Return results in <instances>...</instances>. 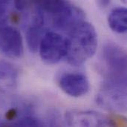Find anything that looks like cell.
Here are the masks:
<instances>
[{"label":"cell","mask_w":127,"mask_h":127,"mask_svg":"<svg viewBox=\"0 0 127 127\" xmlns=\"http://www.w3.org/2000/svg\"><path fill=\"white\" fill-rule=\"evenodd\" d=\"M59 85L65 94L74 97H81L89 90V82L87 77L81 73L63 74L59 80Z\"/></svg>","instance_id":"cell-8"},{"label":"cell","mask_w":127,"mask_h":127,"mask_svg":"<svg viewBox=\"0 0 127 127\" xmlns=\"http://www.w3.org/2000/svg\"><path fill=\"white\" fill-rule=\"evenodd\" d=\"M109 117L116 127H127V118L123 115L113 113L112 115H109Z\"/></svg>","instance_id":"cell-15"},{"label":"cell","mask_w":127,"mask_h":127,"mask_svg":"<svg viewBox=\"0 0 127 127\" xmlns=\"http://www.w3.org/2000/svg\"><path fill=\"white\" fill-rule=\"evenodd\" d=\"M67 39L60 34L48 31L43 35L39 45V51L42 60L47 64H56L67 54Z\"/></svg>","instance_id":"cell-4"},{"label":"cell","mask_w":127,"mask_h":127,"mask_svg":"<svg viewBox=\"0 0 127 127\" xmlns=\"http://www.w3.org/2000/svg\"><path fill=\"white\" fill-rule=\"evenodd\" d=\"M67 39L68 63L80 66L90 59L97 47V35L95 27L87 22H83L74 27Z\"/></svg>","instance_id":"cell-1"},{"label":"cell","mask_w":127,"mask_h":127,"mask_svg":"<svg viewBox=\"0 0 127 127\" xmlns=\"http://www.w3.org/2000/svg\"><path fill=\"white\" fill-rule=\"evenodd\" d=\"M101 7H106L107 5H109V1H108V0H104V1H99L98 2H97Z\"/></svg>","instance_id":"cell-19"},{"label":"cell","mask_w":127,"mask_h":127,"mask_svg":"<svg viewBox=\"0 0 127 127\" xmlns=\"http://www.w3.org/2000/svg\"><path fill=\"white\" fill-rule=\"evenodd\" d=\"M102 73L106 80L127 84V52L118 45L107 43L102 51Z\"/></svg>","instance_id":"cell-2"},{"label":"cell","mask_w":127,"mask_h":127,"mask_svg":"<svg viewBox=\"0 0 127 127\" xmlns=\"http://www.w3.org/2000/svg\"><path fill=\"white\" fill-rule=\"evenodd\" d=\"M110 28L118 33L127 31V10L124 7H117L112 10L108 18Z\"/></svg>","instance_id":"cell-11"},{"label":"cell","mask_w":127,"mask_h":127,"mask_svg":"<svg viewBox=\"0 0 127 127\" xmlns=\"http://www.w3.org/2000/svg\"><path fill=\"white\" fill-rule=\"evenodd\" d=\"M13 127H44V124L33 117H25L16 123Z\"/></svg>","instance_id":"cell-14"},{"label":"cell","mask_w":127,"mask_h":127,"mask_svg":"<svg viewBox=\"0 0 127 127\" xmlns=\"http://www.w3.org/2000/svg\"><path fill=\"white\" fill-rule=\"evenodd\" d=\"M11 19H12L13 22H18L19 20V16L16 13H13L11 16Z\"/></svg>","instance_id":"cell-18"},{"label":"cell","mask_w":127,"mask_h":127,"mask_svg":"<svg viewBox=\"0 0 127 127\" xmlns=\"http://www.w3.org/2000/svg\"><path fill=\"white\" fill-rule=\"evenodd\" d=\"M18 83V71L9 63L0 61V92H11L16 89Z\"/></svg>","instance_id":"cell-10"},{"label":"cell","mask_w":127,"mask_h":127,"mask_svg":"<svg viewBox=\"0 0 127 127\" xmlns=\"http://www.w3.org/2000/svg\"><path fill=\"white\" fill-rule=\"evenodd\" d=\"M84 11L68 1L57 13L52 15L53 25L58 30L69 32L77 25L84 22Z\"/></svg>","instance_id":"cell-7"},{"label":"cell","mask_w":127,"mask_h":127,"mask_svg":"<svg viewBox=\"0 0 127 127\" xmlns=\"http://www.w3.org/2000/svg\"><path fill=\"white\" fill-rule=\"evenodd\" d=\"M65 119L70 127H116L109 115L95 111L71 109Z\"/></svg>","instance_id":"cell-5"},{"label":"cell","mask_w":127,"mask_h":127,"mask_svg":"<svg viewBox=\"0 0 127 127\" xmlns=\"http://www.w3.org/2000/svg\"><path fill=\"white\" fill-rule=\"evenodd\" d=\"M35 4V1H34ZM36 5V4H35ZM44 14L42 10L36 6L26 31V41L30 51L35 53L43 36Z\"/></svg>","instance_id":"cell-9"},{"label":"cell","mask_w":127,"mask_h":127,"mask_svg":"<svg viewBox=\"0 0 127 127\" xmlns=\"http://www.w3.org/2000/svg\"><path fill=\"white\" fill-rule=\"evenodd\" d=\"M44 127H65V125L59 112L52 111L48 115Z\"/></svg>","instance_id":"cell-13"},{"label":"cell","mask_w":127,"mask_h":127,"mask_svg":"<svg viewBox=\"0 0 127 127\" xmlns=\"http://www.w3.org/2000/svg\"><path fill=\"white\" fill-rule=\"evenodd\" d=\"M96 101L100 106L114 113L125 112L127 84L105 80L96 97Z\"/></svg>","instance_id":"cell-3"},{"label":"cell","mask_w":127,"mask_h":127,"mask_svg":"<svg viewBox=\"0 0 127 127\" xmlns=\"http://www.w3.org/2000/svg\"><path fill=\"white\" fill-rule=\"evenodd\" d=\"M14 4L16 7L17 10H25L32 5L34 4V1H16L14 2Z\"/></svg>","instance_id":"cell-16"},{"label":"cell","mask_w":127,"mask_h":127,"mask_svg":"<svg viewBox=\"0 0 127 127\" xmlns=\"http://www.w3.org/2000/svg\"><path fill=\"white\" fill-rule=\"evenodd\" d=\"M16 115H17L16 109H10L7 112V113L5 115V118L8 121H12V120L16 118Z\"/></svg>","instance_id":"cell-17"},{"label":"cell","mask_w":127,"mask_h":127,"mask_svg":"<svg viewBox=\"0 0 127 127\" xmlns=\"http://www.w3.org/2000/svg\"><path fill=\"white\" fill-rule=\"evenodd\" d=\"M23 39L13 27L0 25V51L10 58H19L23 54Z\"/></svg>","instance_id":"cell-6"},{"label":"cell","mask_w":127,"mask_h":127,"mask_svg":"<svg viewBox=\"0 0 127 127\" xmlns=\"http://www.w3.org/2000/svg\"><path fill=\"white\" fill-rule=\"evenodd\" d=\"M65 1H35V4L39 7L42 12H47L54 15L59 12L66 4Z\"/></svg>","instance_id":"cell-12"}]
</instances>
